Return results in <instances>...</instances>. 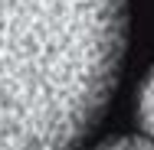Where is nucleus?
Wrapping results in <instances>:
<instances>
[{
    "label": "nucleus",
    "mask_w": 154,
    "mask_h": 150,
    "mask_svg": "<svg viewBox=\"0 0 154 150\" xmlns=\"http://www.w3.org/2000/svg\"><path fill=\"white\" fill-rule=\"evenodd\" d=\"M125 49L128 0H0V150H75Z\"/></svg>",
    "instance_id": "obj_1"
},
{
    "label": "nucleus",
    "mask_w": 154,
    "mask_h": 150,
    "mask_svg": "<svg viewBox=\"0 0 154 150\" xmlns=\"http://www.w3.org/2000/svg\"><path fill=\"white\" fill-rule=\"evenodd\" d=\"M138 118H141L144 131L151 134V140H154V72L148 75V82H144V88H141V98H138Z\"/></svg>",
    "instance_id": "obj_2"
},
{
    "label": "nucleus",
    "mask_w": 154,
    "mask_h": 150,
    "mask_svg": "<svg viewBox=\"0 0 154 150\" xmlns=\"http://www.w3.org/2000/svg\"><path fill=\"white\" fill-rule=\"evenodd\" d=\"M95 150H154V140H144V137H115V140H108V144H102Z\"/></svg>",
    "instance_id": "obj_3"
}]
</instances>
